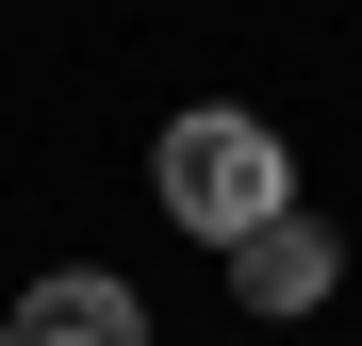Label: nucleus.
Masks as SVG:
<instances>
[{
    "instance_id": "nucleus-1",
    "label": "nucleus",
    "mask_w": 362,
    "mask_h": 346,
    "mask_svg": "<svg viewBox=\"0 0 362 346\" xmlns=\"http://www.w3.org/2000/svg\"><path fill=\"white\" fill-rule=\"evenodd\" d=\"M148 182H165V214H181V231H214V248H247L264 214H296V149L264 132V115H165Z\"/></svg>"
},
{
    "instance_id": "nucleus-2",
    "label": "nucleus",
    "mask_w": 362,
    "mask_h": 346,
    "mask_svg": "<svg viewBox=\"0 0 362 346\" xmlns=\"http://www.w3.org/2000/svg\"><path fill=\"white\" fill-rule=\"evenodd\" d=\"M329 280H346V231H329L313 198H296V214H264L247 248H230V297H247V313H313Z\"/></svg>"
},
{
    "instance_id": "nucleus-3",
    "label": "nucleus",
    "mask_w": 362,
    "mask_h": 346,
    "mask_svg": "<svg viewBox=\"0 0 362 346\" xmlns=\"http://www.w3.org/2000/svg\"><path fill=\"white\" fill-rule=\"evenodd\" d=\"M0 346H148V297H132L115 264H66V280H33V297H17Z\"/></svg>"
}]
</instances>
